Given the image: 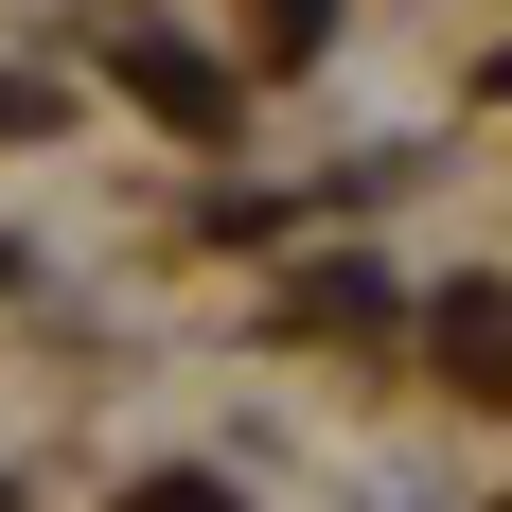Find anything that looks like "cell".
<instances>
[{
	"mask_svg": "<svg viewBox=\"0 0 512 512\" xmlns=\"http://www.w3.org/2000/svg\"><path fill=\"white\" fill-rule=\"evenodd\" d=\"M159 512H212V495H159Z\"/></svg>",
	"mask_w": 512,
	"mask_h": 512,
	"instance_id": "1",
	"label": "cell"
}]
</instances>
